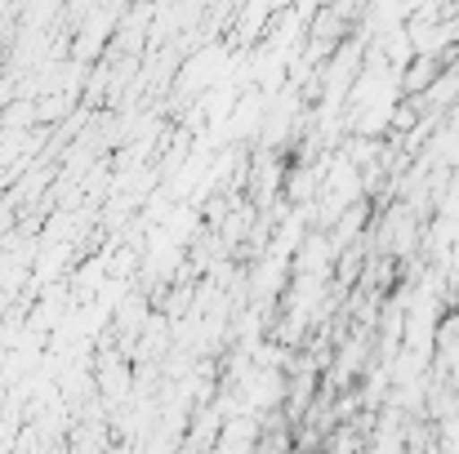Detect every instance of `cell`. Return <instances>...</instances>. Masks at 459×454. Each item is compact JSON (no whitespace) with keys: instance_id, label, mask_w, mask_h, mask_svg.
<instances>
[{"instance_id":"6da1fadb","label":"cell","mask_w":459,"mask_h":454,"mask_svg":"<svg viewBox=\"0 0 459 454\" xmlns=\"http://www.w3.org/2000/svg\"><path fill=\"white\" fill-rule=\"evenodd\" d=\"M259 441V419H250V415H237V419H223V433L214 437V446L219 450H250Z\"/></svg>"}]
</instances>
